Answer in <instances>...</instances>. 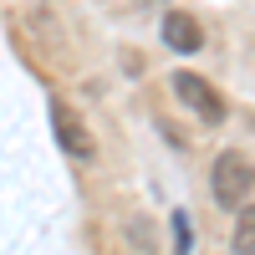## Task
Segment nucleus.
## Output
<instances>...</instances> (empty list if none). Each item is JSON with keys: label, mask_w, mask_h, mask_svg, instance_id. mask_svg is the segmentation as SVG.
Masks as SVG:
<instances>
[{"label": "nucleus", "mask_w": 255, "mask_h": 255, "mask_svg": "<svg viewBox=\"0 0 255 255\" xmlns=\"http://www.w3.org/2000/svg\"><path fill=\"white\" fill-rule=\"evenodd\" d=\"M209 194H215L220 209L250 204V194H255V163L240 153V148H225V153L215 158V168H209Z\"/></svg>", "instance_id": "f257e3e1"}, {"label": "nucleus", "mask_w": 255, "mask_h": 255, "mask_svg": "<svg viewBox=\"0 0 255 255\" xmlns=\"http://www.w3.org/2000/svg\"><path fill=\"white\" fill-rule=\"evenodd\" d=\"M51 133H56V148H61L67 158H92V153H97L92 128L82 123V113L72 108V102H61V97H51Z\"/></svg>", "instance_id": "f03ea898"}, {"label": "nucleus", "mask_w": 255, "mask_h": 255, "mask_svg": "<svg viewBox=\"0 0 255 255\" xmlns=\"http://www.w3.org/2000/svg\"><path fill=\"white\" fill-rule=\"evenodd\" d=\"M174 97H179L194 118H204V123H225V97L209 87L204 77H194V72H174Z\"/></svg>", "instance_id": "7ed1b4c3"}, {"label": "nucleus", "mask_w": 255, "mask_h": 255, "mask_svg": "<svg viewBox=\"0 0 255 255\" xmlns=\"http://www.w3.org/2000/svg\"><path fill=\"white\" fill-rule=\"evenodd\" d=\"M163 46H168V51H179V56H194V51L204 46L199 20L189 15V10H168V15H163Z\"/></svg>", "instance_id": "20e7f679"}, {"label": "nucleus", "mask_w": 255, "mask_h": 255, "mask_svg": "<svg viewBox=\"0 0 255 255\" xmlns=\"http://www.w3.org/2000/svg\"><path fill=\"white\" fill-rule=\"evenodd\" d=\"M230 250L235 255H255V204H240L235 230H230Z\"/></svg>", "instance_id": "39448f33"}, {"label": "nucleus", "mask_w": 255, "mask_h": 255, "mask_svg": "<svg viewBox=\"0 0 255 255\" xmlns=\"http://www.w3.org/2000/svg\"><path fill=\"white\" fill-rule=\"evenodd\" d=\"M128 240H133L138 250H153V225H148V220H133V230H128Z\"/></svg>", "instance_id": "423d86ee"}, {"label": "nucleus", "mask_w": 255, "mask_h": 255, "mask_svg": "<svg viewBox=\"0 0 255 255\" xmlns=\"http://www.w3.org/2000/svg\"><path fill=\"white\" fill-rule=\"evenodd\" d=\"M174 250H179V255H189V215H184V209L174 215Z\"/></svg>", "instance_id": "0eeeda50"}]
</instances>
